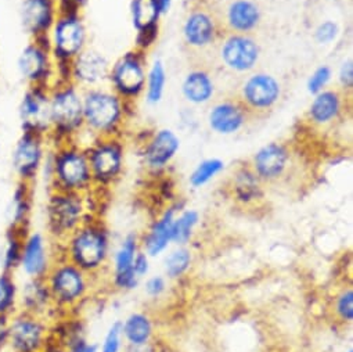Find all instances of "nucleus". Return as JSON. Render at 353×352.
Returning <instances> with one entry per match:
<instances>
[{"label":"nucleus","instance_id":"nucleus-1","mask_svg":"<svg viewBox=\"0 0 353 352\" xmlns=\"http://www.w3.org/2000/svg\"><path fill=\"white\" fill-rule=\"evenodd\" d=\"M57 244L63 258L94 277L108 268L112 253L111 233L99 219L90 218Z\"/></svg>","mask_w":353,"mask_h":352},{"label":"nucleus","instance_id":"nucleus-2","mask_svg":"<svg viewBox=\"0 0 353 352\" xmlns=\"http://www.w3.org/2000/svg\"><path fill=\"white\" fill-rule=\"evenodd\" d=\"M50 190L88 195L94 188L86 147L74 141L59 143L45 159Z\"/></svg>","mask_w":353,"mask_h":352},{"label":"nucleus","instance_id":"nucleus-3","mask_svg":"<svg viewBox=\"0 0 353 352\" xmlns=\"http://www.w3.org/2000/svg\"><path fill=\"white\" fill-rule=\"evenodd\" d=\"M94 276L60 257L45 277L52 301L60 317L72 315L92 294Z\"/></svg>","mask_w":353,"mask_h":352},{"label":"nucleus","instance_id":"nucleus-4","mask_svg":"<svg viewBox=\"0 0 353 352\" xmlns=\"http://www.w3.org/2000/svg\"><path fill=\"white\" fill-rule=\"evenodd\" d=\"M46 39L60 75L59 82L71 81V63L85 50L86 43V30L79 12L60 9Z\"/></svg>","mask_w":353,"mask_h":352},{"label":"nucleus","instance_id":"nucleus-5","mask_svg":"<svg viewBox=\"0 0 353 352\" xmlns=\"http://www.w3.org/2000/svg\"><path fill=\"white\" fill-rule=\"evenodd\" d=\"M45 215L46 235L54 243H61L81 225L89 221L90 208L85 195L50 190Z\"/></svg>","mask_w":353,"mask_h":352},{"label":"nucleus","instance_id":"nucleus-6","mask_svg":"<svg viewBox=\"0 0 353 352\" xmlns=\"http://www.w3.org/2000/svg\"><path fill=\"white\" fill-rule=\"evenodd\" d=\"M83 128V97L71 81L56 84L50 88V133L59 143Z\"/></svg>","mask_w":353,"mask_h":352},{"label":"nucleus","instance_id":"nucleus-7","mask_svg":"<svg viewBox=\"0 0 353 352\" xmlns=\"http://www.w3.org/2000/svg\"><path fill=\"white\" fill-rule=\"evenodd\" d=\"M52 326L45 316L17 311L9 317L8 352H41L52 338Z\"/></svg>","mask_w":353,"mask_h":352},{"label":"nucleus","instance_id":"nucleus-8","mask_svg":"<svg viewBox=\"0 0 353 352\" xmlns=\"http://www.w3.org/2000/svg\"><path fill=\"white\" fill-rule=\"evenodd\" d=\"M83 97V128L99 137H107L121 118L118 97L101 89H89Z\"/></svg>","mask_w":353,"mask_h":352},{"label":"nucleus","instance_id":"nucleus-9","mask_svg":"<svg viewBox=\"0 0 353 352\" xmlns=\"http://www.w3.org/2000/svg\"><path fill=\"white\" fill-rule=\"evenodd\" d=\"M59 244L46 233L28 231L24 236L19 269L30 279H45L53 264L60 258Z\"/></svg>","mask_w":353,"mask_h":352},{"label":"nucleus","instance_id":"nucleus-10","mask_svg":"<svg viewBox=\"0 0 353 352\" xmlns=\"http://www.w3.org/2000/svg\"><path fill=\"white\" fill-rule=\"evenodd\" d=\"M42 135L23 132L12 150V168L17 176V182L34 185L42 172L48 151Z\"/></svg>","mask_w":353,"mask_h":352},{"label":"nucleus","instance_id":"nucleus-11","mask_svg":"<svg viewBox=\"0 0 353 352\" xmlns=\"http://www.w3.org/2000/svg\"><path fill=\"white\" fill-rule=\"evenodd\" d=\"M86 154L94 186H107L119 178L123 169V148L117 140L97 137L86 147Z\"/></svg>","mask_w":353,"mask_h":352},{"label":"nucleus","instance_id":"nucleus-12","mask_svg":"<svg viewBox=\"0 0 353 352\" xmlns=\"http://www.w3.org/2000/svg\"><path fill=\"white\" fill-rule=\"evenodd\" d=\"M54 60L50 53L48 39H32L20 53L17 68L28 86L52 88L54 75Z\"/></svg>","mask_w":353,"mask_h":352},{"label":"nucleus","instance_id":"nucleus-13","mask_svg":"<svg viewBox=\"0 0 353 352\" xmlns=\"http://www.w3.org/2000/svg\"><path fill=\"white\" fill-rule=\"evenodd\" d=\"M23 132L42 136L50 133V88L28 86L19 106Z\"/></svg>","mask_w":353,"mask_h":352},{"label":"nucleus","instance_id":"nucleus-14","mask_svg":"<svg viewBox=\"0 0 353 352\" xmlns=\"http://www.w3.org/2000/svg\"><path fill=\"white\" fill-rule=\"evenodd\" d=\"M60 12V0H23L20 17L23 30L32 39H45Z\"/></svg>","mask_w":353,"mask_h":352},{"label":"nucleus","instance_id":"nucleus-15","mask_svg":"<svg viewBox=\"0 0 353 352\" xmlns=\"http://www.w3.org/2000/svg\"><path fill=\"white\" fill-rule=\"evenodd\" d=\"M291 165V154L285 146L270 143L263 146L252 158L251 169L262 184H273L284 178Z\"/></svg>","mask_w":353,"mask_h":352},{"label":"nucleus","instance_id":"nucleus-16","mask_svg":"<svg viewBox=\"0 0 353 352\" xmlns=\"http://www.w3.org/2000/svg\"><path fill=\"white\" fill-rule=\"evenodd\" d=\"M19 311L45 316L50 322L60 319L54 309L52 295L45 279L26 277V282L20 286Z\"/></svg>","mask_w":353,"mask_h":352},{"label":"nucleus","instance_id":"nucleus-17","mask_svg":"<svg viewBox=\"0 0 353 352\" xmlns=\"http://www.w3.org/2000/svg\"><path fill=\"white\" fill-rule=\"evenodd\" d=\"M178 211L176 207H168L140 237V247L151 260L161 257L173 246L172 226Z\"/></svg>","mask_w":353,"mask_h":352},{"label":"nucleus","instance_id":"nucleus-18","mask_svg":"<svg viewBox=\"0 0 353 352\" xmlns=\"http://www.w3.org/2000/svg\"><path fill=\"white\" fill-rule=\"evenodd\" d=\"M280 97V85L266 74L251 77L243 88V100L252 110H268L276 104Z\"/></svg>","mask_w":353,"mask_h":352},{"label":"nucleus","instance_id":"nucleus-19","mask_svg":"<svg viewBox=\"0 0 353 352\" xmlns=\"http://www.w3.org/2000/svg\"><path fill=\"white\" fill-rule=\"evenodd\" d=\"M108 74V63L94 50L81 52L71 63V82L79 85H97Z\"/></svg>","mask_w":353,"mask_h":352},{"label":"nucleus","instance_id":"nucleus-20","mask_svg":"<svg viewBox=\"0 0 353 352\" xmlns=\"http://www.w3.org/2000/svg\"><path fill=\"white\" fill-rule=\"evenodd\" d=\"M258 57V45L244 35H233L222 46V59L234 71L251 70L256 64Z\"/></svg>","mask_w":353,"mask_h":352},{"label":"nucleus","instance_id":"nucleus-21","mask_svg":"<svg viewBox=\"0 0 353 352\" xmlns=\"http://www.w3.org/2000/svg\"><path fill=\"white\" fill-rule=\"evenodd\" d=\"M181 148V140L172 130L162 129L151 139L148 143L144 159L148 168L154 170H159L165 168L178 154Z\"/></svg>","mask_w":353,"mask_h":352},{"label":"nucleus","instance_id":"nucleus-22","mask_svg":"<svg viewBox=\"0 0 353 352\" xmlns=\"http://www.w3.org/2000/svg\"><path fill=\"white\" fill-rule=\"evenodd\" d=\"M34 185L17 182V186L14 188L8 213H9V226L21 229V231H30V221L32 215L34 208Z\"/></svg>","mask_w":353,"mask_h":352},{"label":"nucleus","instance_id":"nucleus-23","mask_svg":"<svg viewBox=\"0 0 353 352\" xmlns=\"http://www.w3.org/2000/svg\"><path fill=\"white\" fill-rule=\"evenodd\" d=\"M112 82L118 92L123 95H137L145 82L144 71L136 57L122 59L112 70Z\"/></svg>","mask_w":353,"mask_h":352},{"label":"nucleus","instance_id":"nucleus-24","mask_svg":"<svg viewBox=\"0 0 353 352\" xmlns=\"http://www.w3.org/2000/svg\"><path fill=\"white\" fill-rule=\"evenodd\" d=\"M122 334L126 345L137 346L154 341L155 335V323L154 319L144 311L130 312L123 320Z\"/></svg>","mask_w":353,"mask_h":352},{"label":"nucleus","instance_id":"nucleus-25","mask_svg":"<svg viewBox=\"0 0 353 352\" xmlns=\"http://www.w3.org/2000/svg\"><path fill=\"white\" fill-rule=\"evenodd\" d=\"M245 122V113L241 106L223 101L216 104L210 114L211 128L221 135H232L243 128Z\"/></svg>","mask_w":353,"mask_h":352},{"label":"nucleus","instance_id":"nucleus-26","mask_svg":"<svg viewBox=\"0 0 353 352\" xmlns=\"http://www.w3.org/2000/svg\"><path fill=\"white\" fill-rule=\"evenodd\" d=\"M233 197L243 206H250L262 199V182L251 169V166L240 168L234 176L232 184Z\"/></svg>","mask_w":353,"mask_h":352},{"label":"nucleus","instance_id":"nucleus-27","mask_svg":"<svg viewBox=\"0 0 353 352\" xmlns=\"http://www.w3.org/2000/svg\"><path fill=\"white\" fill-rule=\"evenodd\" d=\"M140 250V237L136 233L126 235L111 253L108 264L111 265V277L132 272L134 257Z\"/></svg>","mask_w":353,"mask_h":352},{"label":"nucleus","instance_id":"nucleus-28","mask_svg":"<svg viewBox=\"0 0 353 352\" xmlns=\"http://www.w3.org/2000/svg\"><path fill=\"white\" fill-rule=\"evenodd\" d=\"M194 262V254L189 246H174L165 253L163 275L168 280H179L185 277Z\"/></svg>","mask_w":353,"mask_h":352},{"label":"nucleus","instance_id":"nucleus-29","mask_svg":"<svg viewBox=\"0 0 353 352\" xmlns=\"http://www.w3.org/2000/svg\"><path fill=\"white\" fill-rule=\"evenodd\" d=\"M261 19L259 9L250 0H236L228 10V23L237 32H248L254 30Z\"/></svg>","mask_w":353,"mask_h":352},{"label":"nucleus","instance_id":"nucleus-30","mask_svg":"<svg viewBox=\"0 0 353 352\" xmlns=\"http://www.w3.org/2000/svg\"><path fill=\"white\" fill-rule=\"evenodd\" d=\"M215 27L211 17L205 13L192 14L185 24V38L189 45L204 48L214 41Z\"/></svg>","mask_w":353,"mask_h":352},{"label":"nucleus","instance_id":"nucleus-31","mask_svg":"<svg viewBox=\"0 0 353 352\" xmlns=\"http://www.w3.org/2000/svg\"><path fill=\"white\" fill-rule=\"evenodd\" d=\"M201 222V215L194 208L178 211L172 226L173 246H190L194 239L196 229Z\"/></svg>","mask_w":353,"mask_h":352},{"label":"nucleus","instance_id":"nucleus-32","mask_svg":"<svg viewBox=\"0 0 353 352\" xmlns=\"http://www.w3.org/2000/svg\"><path fill=\"white\" fill-rule=\"evenodd\" d=\"M28 231H21L9 226L5 233V243L0 254V265L3 272L14 273L20 266V258L23 251L24 236Z\"/></svg>","mask_w":353,"mask_h":352},{"label":"nucleus","instance_id":"nucleus-33","mask_svg":"<svg viewBox=\"0 0 353 352\" xmlns=\"http://www.w3.org/2000/svg\"><path fill=\"white\" fill-rule=\"evenodd\" d=\"M183 93L192 103L201 104L208 101L214 95V84L208 74L193 71L188 75L183 84Z\"/></svg>","mask_w":353,"mask_h":352},{"label":"nucleus","instance_id":"nucleus-34","mask_svg":"<svg viewBox=\"0 0 353 352\" xmlns=\"http://www.w3.org/2000/svg\"><path fill=\"white\" fill-rule=\"evenodd\" d=\"M341 111V99L335 92L319 93L310 106V118L316 124L334 121Z\"/></svg>","mask_w":353,"mask_h":352},{"label":"nucleus","instance_id":"nucleus-35","mask_svg":"<svg viewBox=\"0 0 353 352\" xmlns=\"http://www.w3.org/2000/svg\"><path fill=\"white\" fill-rule=\"evenodd\" d=\"M20 286L14 273L0 272V315L12 316L19 311Z\"/></svg>","mask_w":353,"mask_h":352},{"label":"nucleus","instance_id":"nucleus-36","mask_svg":"<svg viewBox=\"0 0 353 352\" xmlns=\"http://www.w3.org/2000/svg\"><path fill=\"white\" fill-rule=\"evenodd\" d=\"M225 169V162L219 158H207L201 161L190 175V185L194 189H201L214 181Z\"/></svg>","mask_w":353,"mask_h":352},{"label":"nucleus","instance_id":"nucleus-37","mask_svg":"<svg viewBox=\"0 0 353 352\" xmlns=\"http://www.w3.org/2000/svg\"><path fill=\"white\" fill-rule=\"evenodd\" d=\"M332 313L336 322L345 326L353 323V289L350 286H345L334 295Z\"/></svg>","mask_w":353,"mask_h":352},{"label":"nucleus","instance_id":"nucleus-38","mask_svg":"<svg viewBox=\"0 0 353 352\" xmlns=\"http://www.w3.org/2000/svg\"><path fill=\"white\" fill-rule=\"evenodd\" d=\"M159 14L157 0H134L133 2V23L139 30L154 27Z\"/></svg>","mask_w":353,"mask_h":352},{"label":"nucleus","instance_id":"nucleus-39","mask_svg":"<svg viewBox=\"0 0 353 352\" xmlns=\"http://www.w3.org/2000/svg\"><path fill=\"white\" fill-rule=\"evenodd\" d=\"M125 346L121 320H115L108 326L101 344H99V352H123Z\"/></svg>","mask_w":353,"mask_h":352},{"label":"nucleus","instance_id":"nucleus-40","mask_svg":"<svg viewBox=\"0 0 353 352\" xmlns=\"http://www.w3.org/2000/svg\"><path fill=\"white\" fill-rule=\"evenodd\" d=\"M165 86V70L159 61H157L148 75V101H159Z\"/></svg>","mask_w":353,"mask_h":352},{"label":"nucleus","instance_id":"nucleus-41","mask_svg":"<svg viewBox=\"0 0 353 352\" xmlns=\"http://www.w3.org/2000/svg\"><path fill=\"white\" fill-rule=\"evenodd\" d=\"M144 293L151 300H159L168 293L169 280L165 275H151L144 280Z\"/></svg>","mask_w":353,"mask_h":352},{"label":"nucleus","instance_id":"nucleus-42","mask_svg":"<svg viewBox=\"0 0 353 352\" xmlns=\"http://www.w3.org/2000/svg\"><path fill=\"white\" fill-rule=\"evenodd\" d=\"M330 77H331V71H330V68L328 67H320V68H317L313 74H312V77H310V79H309V82H307V89H309V92L310 93H319L325 85H327V82L330 81Z\"/></svg>","mask_w":353,"mask_h":352},{"label":"nucleus","instance_id":"nucleus-43","mask_svg":"<svg viewBox=\"0 0 353 352\" xmlns=\"http://www.w3.org/2000/svg\"><path fill=\"white\" fill-rule=\"evenodd\" d=\"M133 271L137 275L139 279H144L145 276L150 275L151 271V258L143 251L140 250L133 261Z\"/></svg>","mask_w":353,"mask_h":352},{"label":"nucleus","instance_id":"nucleus-44","mask_svg":"<svg viewBox=\"0 0 353 352\" xmlns=\"http://www.w3.org/2000/svg\"><path fill=\"white\" fill-rule=\"evenodd\" d=\"M336 34H338L336 24H334L331 21H327V23L320 24L319 28L316 30V39L320 43H330L331 41L335 39Z\"/></svg>","mask_w":353,"mask_h":352},{"label":"nucleus","instance_id":"nucleus-45","mask_svg":"<svg viewBox=\"0 0 353 352\" xmlns=\"http://www.w3.org/2000/svg\"><path fill=\"white\" fill-rule=\"evenodd\" d=\"M8 338H9V316L0 315V352L8 349Z\"/></svg>","mask_w":353,"mask_h":352},{"label":"nucleus","instance_id":"nucleus-46","mask_svg":"<svg viewBox=\"0 0 353 352\" xmlns=\"http://www.w3.org/2000/svg\"><path fill=\"white\" fill-rule=\"evenodd\" d=\"M139 31H140V34H139V45L140 46H148L154 42L155 32H157V26L143 28V30H139Z\"/></svg>","mask_w":353,"mask_h":352},{"label":"nucleus","instance_id":"nucleus-47","mask_svg":"<svg viewBox=\"0 0 353 352\" xmlns=\"http://www.w3.org/2000/svg\"><path fill=\"white\" fill-rule=\"evenodd\" d=\"M341 82L343 86L350 88L352 82H353V68H352V61H347L342 66L341 68V74H339Z\"/></svg>","mask_w":353,"mask_h":352},{"label":"nucleus","instance_id":"nucleus-48","mask_svg":"<svg viewBox=\"0 0 353 352\" xmlns=\"http://www.w3.org/2000/svg\"><path fill=\"white\" fill-rule=\"evenodd\" d=\"M89 0H60V9L61 10H77L79 12L81 6L86 5Z\"/></svg>","mask_w":353,"mask_h":352},{"label":"nucleus","instance_id":"nucleus-49","mask_svg":"<svg viewBox=\"0 0 353 352\" xmlns=\"http://www.w3.org/2000/svg\"><path fill=\"white\" fill-rule=\"evenodd\" d=\"M123 352H158V349L154 345V341L144 344V345H137V346H132V345H126Z\"/></svg>","mask_w":353,"mask_h":352},{"label":"nucleus","instance_id":"nucleus-50","mask_svg":"<svg viewBox=\"0 0 353 352\" xmlns=\"http://www.w3.org/2000/svg\"><path fill=\"white\" fill-rule=\"evenodd\" d=\"M41 352H68V351L65 349L64 345H61V344L57 342L56 340L50 338V341L48 342V345H46Z\"/></svg>","mask_w":353,"mask_h":352},{"label":"nucleus","instance_id":"nucleus-51","mask_svg":"<svg viewBox=\"0 0 353 352\" xmlns=\"http://www.w3.org/2000/svg\"><path fill=\"white\" fill-rule=\"evenodd\" d=\"M346 352H353V348H352V346H350V348H349V349H347V351H346Z\"/></svg>","mask_w":353,"mask_h":352}]
</instances>
